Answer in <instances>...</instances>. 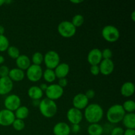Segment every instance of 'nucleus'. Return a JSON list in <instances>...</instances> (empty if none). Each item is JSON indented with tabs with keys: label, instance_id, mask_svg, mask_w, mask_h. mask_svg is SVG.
Here are the masks:
<instances>
[{
	"label": "nucleus",
	"instance_id": "nucleus-1",
	"mask_svg": "<svg viewBox=\"0 0 135 135\" xmlns=\"http://www.w3.org/2000/svg\"><path fill=\"white\" fill-rule=\"evenodd\" d=\"M83 116L89 123H98L104 117V109L98 104H88L84 109Z\"/></svg>",
	"mask_w": 135,
	"mask_h": 135
},
{
	"label": "nucleus",
	"instance_id": "nucleus-2",
	"mask_svg": "<svg viewBox=\"0 0 135 135\" xmlns=\"http://www.w3.org/2000/svg\"><path fill=\"white\" fill-rule=\"evenodd\" d=\"M38 108L41 114L46 118H52L57 112V105L56 102L47 98L40 100Z\"/></svg>",
	"mask_w": 135,
	"mask_h": 135
},
{
	"label": "nucleus",
	"instance_id": "nucleus-3",
	"mask_svg": "<svg viewBox=\"0 0 135 135\" xmlns=\"http://www.w3.org/2000/svg\"><path fill=\"white\" fill-rule=\"evenodd\" d=\"M126 112L121 104H114L108 109L106 118L109 123L112 124H117L121 122Z\"/></svg>",
	"mask_w": 135,
	"mask_h": 135
},
{
	"label": "nucleus",
	"instance_id": "nucleus-4",
	"mask_svg": "<svg viewBox=\"0 0 135 135\" xmlns=\"http://www.w3.org/2000/svg\"><path fill=\"white\" fill-rule=\"evenodd\" d=\"M102 36L108 42H115L119 39L120 32L116 26L113 25H106L102 30Z\"/></svg>",
	"mask_w": 135,
	"mask_h": 135
},
{
	"label": "nucleus",
	"instance_id": "nucleus-5",
	"mask_svg": "<svg viewBox=\"0 0 135 135\" xmlns=\"http://www.w3.org/2000/svg\"><path fill=\"white\" fill-rule=\"evenodd\" d=\"M57 31L62 37L65 38H72L75 35L76 28L69 21H63L58 25Z\"/></svg>",
	"mask_w": 135,
	"mask_h": 135
},
{
	"label": "nucleus",
	"instance_id": "nucleus-6",
	"mask_svg": "<svg viewBox=\"0 0 135 135\" xmlns=\"http://www.w3.org/2000/svg\"><path fill=\"white\" fill-rule=\"evenodd\" d=\"M44 63L47 69L54 70L60 63V56L57 51L50 50L44 55Z\"/></svg>",
	"mask_w": 135,
	"mask_h": 135
},
{
	"label": "nucleus",
	"instance_id": "nucleus-7",
	"mask_svg": "<svg viewBox=\"0 0 135 135\" xmlns=\"http://www.w3.org/2000/svg\"><path fill=\"white\" fill-rule=\"evenodd\" d=\"M43 70L41 66L31 64V65L27 69L25 75L28 80L32 83L38 82L42 78Z\"/></svg>",
	"mask_w": 135,
	"mask_h": 135
},
{
	"label": "nucleus",
	"instance_id": "nucleus-8",
	"mask_svg": "<svg viewBox=\"0 0 135 135\" xmlns=\"http://www.w3.org/2000/svg\"><path fill=\"white\" fill-rule=\"evenodd\" d=\"M45 93L47 98L55 101L62 97L64 93V90L57 84H51L48 85Z\"/></svg>",
	"mask_w": 135,
	"mask_h": 135
},
{
	"label": "nucleus",
	"instance_id": "nucleus-9",
	"mask_svg": "<svg viewBox=\"0 0 135 135\" xmlns=\"http://www.w3.org/2000/svg\"><path fill=\"white\" fill-rule=\"evenodd\" d=\"M5 109L14 112L21 105V98L17 94L8 95L4 100Z\"/></svg>",
	"mask_w": 135,
	"mask_h": 135
},
{
	"label": "nucleus",
	"instance_id": "nucleus-10",
	"mask_svg": "<svg viewBox=\"0 0 135 135\" xmlns=\"http://www.w3.org/2000/svg\"><path fill=\"white\" fill-rule=\"evenodd\" d=\"M13 112L7 109L0 110V125L3 127H9L12 125L15 119Z\"/></svg>",
	"mask_w": 135,
	"mask_h": 135
},
{
	"label": "nucleus",
	"instance_id": "nucleus-11",
	"mask_svg": "<svg viewBox=\"0 0 135 135\" xmlns=\"http://www.w3.org/2000/svg\"><path fill=\"white\" fill-rule=\"evenodd\" d=\"M67 118L72 125H75V124L80 125L83 119V112L82 111L75 108H71L67 111Z\"/></svg>",
	"mask_w": 135,
	"mask_h": 135
},
{
	"label": "nucleus",
	"instance_id": "nucleus-12",
	"mask_svg": "<svg viewBox=\"0 0 135 135\" xmlns=\"http://www.w3.org/2000/svg\"><path fill=\"white\" fill-rule=\"evenodd\" d=\"M89 100L86 98L85 94L83 93H79L74 96L73 99V108L79 109L81 111L82 109H85L88 105Z\"/></svg>",
	"mask_w": 135,
	"mask_h": 135
},
{
	"label": "nucleus",
	"instance_id": "nucleus-13",
	"mask_svg": "<svg viewBox=\"0 0 135 135\" xmlns=\"http://www.w3.org/2000/svg\"><path fill=\"white\" fill-rule=\"evenodd\" d=\"M98 66L100 73L105 76L111 75L114 71L115 65L112 59H102Z\"/></svg>",
	"mask_w": 135,
	"mask_h": 135
},
{
	"label": "nucleus",
	"instance_id": "nucleus-14",
	"mask_svg": "<svg viewBox=\"0 0 135 135\" xmlns=\"http://www.w3.org/2000/svg\"><path fill=\"white\" fill-rule=\"evenodd\" d=\"M87 60L90 65H98L102 60L101 50L98 48L91 50L88 54Z\"/></svg>",
	"mask_w": 135,
	"mask_h": 135
},
{
	"label": "nucleus",
	"instance_id": "nucleus-15",
	"mask_svg": "<svg viewBox=\"0 0 135 135\" xmlns=\"http://www.w3.org/2000/svg\"><path fill=\"white\" fill-rule=\"evenodd\" d=\"M13 88V82L8 76L0 78V95L8 94Z\"/></svg>",
	"mask_w": 135,
	"mask_h": 135
},
{
	"label": "nucleus",
	"instance_id": "nucleus-16",
	"mask_svg": "<svg viewBox=\"0 0 135 135\" xmlns=\"http://www.w3.org/2000/svg\"><path fill=\"white\" fill-rule=\"evenodd\" d=\"M54 135H69L71 134V127L65 122H59L53 128Z\"/></svg>",
	"mask_w": 135,
	"mask_h": 135
},
{
	"label": "nucleus",
	"instance_id": "nucleus-17",
	"mask_svg": "<svg viewBox=\"0 0 135 135\" xmlns=\"http://www.w3.org/2000/svg\"><path fill=\"white\" fill-rule=\"evenodd\" d=\"M54 70L56 78L59 79L66 78L70 71V67L67 63H60Z\"/></svg>",
	"mask_w": 135,
	"mask_h": 135
},
{
	"label": "nucleus",
	"instance_id": "nucleus-18",
	"mask_svg": "<svg viewBox=\"0 0 135 135\" xmlns=\"http://www.w3.org/2000/svg\"><path fill=\"white\" fill-rule=\"evenodd\" d=\"M17 68L22 71H26L27 69L31 65V60L28 56L26 55H20L18 58L15 59Z\"/></svg>",
	"mask_w": 135,
	"mask_h": 135
},
{
	"label": "nucleus",
	"instance_id": "nucleus-19",
	"mask_svg": "<svg viewBox=\"0 0 135 135\" xmlns=\"http://www.w3.org/2000/svg\"><path fill=\"white\" fill-rule=\"evenodd\" d=\"M8 77L13 82L22 81L25 77V71L18 68H13L9 71Z\"/></svg>",
	"mask_w": 135,
	"mask_h": 135
},
{
	"label": "nucleus",
	"instance_id": "nucleus-20",
	"mask_svg": "<svg viewBox=\"0 0 135 135\" xmlns=\"http://www.w3.org/2000/svg\"><path fill=\"white\" fill-rule=\"evenodd\" d=\"M134 84L132 82H126L123 83L121 88V94L123 96L126 98L131 97L134 93Z\"/></svg>",
	"mask_w": 135,
	"mask_h": 135
},
{
	"label": "nucleus",
	"instance_id": "nucleus-21",
	"mask_svg": "<svg viewBox=\"0 0 135 135\" xmlns=\"http://www.w3.org/2000/svg\"><path fill=\"white\" fill-rule=\"evenodd\" d=\"M28 96L32 100H41L44 96V92L38 86H32L28 90Z\"/></svg>",
	"mask_w": 135,
	"mask_h": 135
},
{
	"label": "nucleus",
	"instance_id": "nucleus-22",
	"mask_svg": "<svg viewBox=\"0 0 135 135\" xmlns=\"http://www.w3.org/2000/svg\"><path fill=\"white\" fill-rule=\"evenodd\" d=\"M123 125L126 129H135V114L134 113H126L123 119Z\"/></svg>",
	"mask_w": 135,
	"mask_h": 135
},
{
	"label": "nucleus",
	"instance_id": "nucleus-23",
	"mask_svg": "<svg viewBox=\"0 0 135 135\" xmlns=\"http://www.w3.org/2000/svg\"><path fill=\"white\" fill-rule=\"evenodd\" d=\"M87 132L89 135H102L104 133V127L99 123H92L88 127Z\"/></svg>",
	"mask_w": 135,
	"mask_h": 135
},
{
	"label": "nucleus",
	"instance_id": "nucleus-24",
	"mask_svg": "<svg viewBox=\"0 0 135 135\" xmlns=\"http://www.w3.org/2000/svg\"><path fill=\"white\" fill-rule=\"evenodd\" d=\"M14 113L16 119L24 120L28 117L30 112L27 107L25 105H21L17 110L15 111Z\"/></svg>",
	"mask_w": 135,
	"mask_h": 135
},
{
	"label": "nucleus",
	"instance_id": "nucleus-25",
	"mask_svg": "<svg viewBox=\"0 0 135 135\" xmlns=\"http://www.w3.org/2000/svg\"><path fill=\"white\" fill-rule=\"evenodd\" d=\"M42 77L44 78V80L48 83H52L56 79L54 70L50 69H46L45 71H43V75Z\"/></svg>",
	"mask_w": 135,
	"mask_h": 135
},
{
	"label": "nucleus",
	"instance_id": "nucleus-26",
	"mask_svg": "<svg viewBox=\"0 0 135 135\" xmlns=\"http://www.w3.org/2000/svg\"><path fill=\"white\" fill-rule=\"evenodd\" d=\"M122 107L126 113H134L135 110V102L132 100H127L123 104Z\"/></svg>",
	"mask_w": 135,
	"mask_h": 135
},
{
	"label": "nucleus",
	"instance_id": "nucleus-27",
	"mask_svg": "<svg viewBox=\"0 0 135 135\" xmlns=\"http://www.w3.org/2000/svg\"><path fill=\"white\" fill-rule=\"evenodd\" d=\"M7 52L8 55L11 59H16L21 55V54H20V50H18V47L14 46H9V47L7 50Z\"/></svg>",
	"mask_w": 135,
	"mask_h": 135
},
{
	"label": "nucleus",
	"instance_id": "nucleus-28",
	"mask_svg": "<svg viewBox=\"0 0 135 135\" xmlns=\"http://www.w3.org/2000/svg\"><path fill=\"white\" fill-rule=\"evenodd\" d=\"M71 22L76 28L81 26L84 24V18L81 14H76L73 17L72 21Z\"/></svg>",
	"mask_w": 135,
	"mask_h": 135
},
{
	"label": "nucleus",
	"instance_id": "nucleus-29",
	"mask_svg": "<svg viewBox=\"0 0 135 135\" xmlns=\"http://www.w3.org/2000/svg\"><path fill=\"white\" fill-rule=\"evenodd\" d=\"M32 62L33 65L40 66L44 62V55L42 53L36 51L32 56Z\"/></svg>",
	"mask_w": 135,
	"mask_h": 135
},
{
	"label": "nucleus",
	"instance_id": "nucleus-30",
	"mask_svg": "<svg viewBox=\"0 0 135 135\" xmlns=\"http://www.w3.org/2000/svg\"><path fill=\"white\" fill-rule=\"evenodd\" d=\"M9 47V39L5 35L0 36V51L3 52L7 51Z\"/></svg>",
	"mask_w": 135,
	"mask_h": 135
},
{
	"label": "nucleus",
	"instance_id": "nucleus-31",
	"mask_svg": "<svg viewBox=\"0 0 135 135\" xmlns=\"http://www.w3.org/2000/svg\"><path fill=\"white\" fill-rule=\"evenodd\" d=\"M12 127L17 131H22L25 129V123L24 121V120L15 119L14 122L12 124Z\"/></svg>",
	"mask_w": 135,
	"mask_h": 135
},
{
	"label": "nucleus",
	"instance_id": "nucleus-32",
	"mask_svg": "<svg viewBox=\"0 0 135 135\" xmlns=\"http://www.w3.org/2000/svg\"><path fill=\"white\" fill-rule=\"evenodd\" d=\"M102 59H112L113 52L109 48H105L102 51Z\"/></svg>",
	"mask_w": 135,
	"mask_h": 135
},
{
	"label": "nucleus",
	"instance_id": "nucleus-33",
	"mask_svg": "<svg viewBox=\"0 0 135 135\" xmlns=\"http://www.w3.org/2000/svg\"><path fill=\"white\" fill-rule=\"evenodd\" d=\"M10 69L6 65L0 66V78L7 77L9 75V73Z\"/></svg>",
	"mask_w": 135,
	"mask_h": 135
},
{
	"label": "nucleus",
	"instance_id": "nucleus-34",
	"mask_svg": "<svg viewBox=\"0 0 135 135\" xmlns=\"http://www.w3.org/2000/svg\"><path fill=\"white\" fill-rule=\"evenodd\" d=\"M124 129L120 127L113 128L110 131V135H123Z\"/></svg>",
	"mask_w": 135,
	"mask_h": 135
},
{
	"label": "nucleus",
	"instance_id": "nucleus-35",
	"mask_svg": "<svg viewBox=\"0 0 135 135\" xmlns=\"http://www.w3.org/2000/svg\"><path fill=\"white\" fill-rule=\"evenodd\" d=\"M90 73L94 76H97L100 73V69L98 65H91L90 67Z\"/></svg>",
	"mask_w": 135,
	"mask_h": 135
},
{
	"label": "nucleus",
	"instance_id": "nucleus-36",
	"mask_svg": "<svg viewBox=\"0 0 135 135\" xmlns=\"http://www.w3.org/2000/svg\"><path fill=\"white\" fill-rule=\"evenodd\" d=\"M80 126L79 124H75L72 125L71 127V132H72L74 134H77L80 132Z\"/></svg>",
	"mask_w": 135,
	"mask_h": 135
},
{
	"label": "nucleus",
	"instance_id": "nucleus-37",
	"mask_svg": "<svg viewBox=\"0 0 135 135\" xmlns=\"http://www.w3.org/2000/svg\"><path fill=\"white\" fill-rule=\"evenodd\" d=\"M84 94L86 96L87 98H88V100H90V99H92L94 98L96 93H95V91L94 90L89 89L86 92V93Z\"/></svg>",
	"mask_w": 135,
	"mask_h": 135
},
{
	"label": "nucleus",
	"instance_id": "nucleus-38",
	"mask_svg": "<svg viewBox=\"0 0 135 135\" xmlns=\"http://www.w3.org/2000/svg\"><path fill=\"white\" fill-rule=\"evenodd\" d=\"M67 84H68V80L66 78H62V79H59L58 80L57 84L59 86H60L62 88H64V87L67 86Z\"/></svg>",
	"mask_w": 135,
	"mask_h": 135
},
{
	"label": "nucleus",
	"instance_id": "nucleus-39",
	"mask_svg": "<svg viewBox=\"0 0 135 135\" xmlns=\"http://www.w3.org/2000/svg\"><path fill=\"white\" fill-rule=\"evenodd\" d=\"M123 135H135V129H126L124 131Z\"/></svg>",
	"mask_w": 135,
	"mask_h": 135
},
{
	"label": "nucleus",
	"instance_id": "nucleus-40",
	"mask_svg": "<svg viewBox=\"0 0 135 135\" xmlns=\"http://www.w3.org/2000/svg\"><path fill=\"white\" fill-rule=\"evenodd\" d=\"M47 86H48V85H47V84H46V83H42V84H41L39 86L40 88V89L42 90L44 92L45 91H46V90H47Z\"/></svg>",
	"mask_w": 135,
	"mask_h": 135
},
{
	"label": "nucleus",
	"instance_id": "nucleus-41",
	"mask_svg": "<svg viewBox=\"0 0 135 135\" xmlns=\"http://www.w3.org/2000/svg\"><path fill=\"white\" fill-rule=\"evenodd\" d=\"M40 100H32V104L34 107H39Z\"/></svg>",
	"mask_w": 135,
	"mask_h": 135
},
{
	"label": "nucleus",
	"instance_id": "nucleus-42",
	"mask_svg": "<svg viewBox=\"0 0 135 135\" xmlns=\"http://www.w3.org/2000/svg\"><path fill=\"white\" fill-rule=\"evenodd\" d=\"M4 33H5V28L2 25H0V36L4 35Z\"/></svg>",
	"mask_w": 135,
	"mask_h": 135
},
{
	"label": "nucleus",
	"instance_id": "nucleus-43",
	"mask_svg": "<svg viewBox=\"0 0 135 135\" xmlns=\"http://www.w3.org/2000/svg\"><path fill=\"white\" fill-rule=\"evenodd\" d=\"M5 62V57L3 55H0V65H2Z\"/></svg>",
	"mask_w": 135,
	"mask_h": 135
},
{
	"label": "nucleus",
	"instance_id": "nucleus-44",
	"mask_svg": "<svg viewBox=\"0 0 135 135\" xmlns=\"http://www.w3.org/2000/svg\"><path fill=\"white\" fill-rule=\"evenodd\" d=\"M131 19L132 21H133V22H134L135 21V11H133V13H132L131 14Z\"/></svg>",
	"mask_w": 135,
	"mask_h": 135
},
{
	"label": "nucleus",
	"instance_id": "nucleus-45",
	"mask_svg": "<svg viewBox=\"0 0 135 135\" xmlns=\"http://www.w3.org/2000/svg\"><path fill=\"white\" fill-rule=\"evenodd\" d=\"M71 2L72 3H75V4H79L80 3L83 2V1H80V0H77V1H71Z\"/></svg>",
	"mask_w": 135,
	"mask_h": 135
},
{
	"label": "nucleus",
	"instance_id": "nucleus-46",
	"mask_svg": "<svg viewBox=\"0 0 135 135\" xmlns=\"http://www.w3.org/2000/svg\"><path fill=\"white\" fill-rule=\"evenodd\" d=\"M5 4V0H0V7L3 5Z\"/></svg>",
	"mask_w": 135,
	"mask_h": 135
}]
</instances>
